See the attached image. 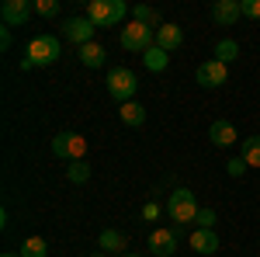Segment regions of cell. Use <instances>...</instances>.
<instances>
[{
	"instance_id": "cell-29",
	"label": "cell",
	"mask_w": 260,
	"mask_h": 257,
	"mask_svg": "<svg viewBox=\"0 0 260 257\" xmlns=\"http://www.w3.org/2000/svg\"><path fill=\"white\" fill-rule=\"evenodd\" d=\"M0 49H11V28H0Z\"/></svg>"
},
{
	"instance_id": "cell-13",
	"label": "cell",
	"mask_w": 260,
	"mask_h": 257,
	"mask_svg": "<svg viewBox=\"0 0 260 257\" xmlns=\"http://www.w3.org/2000/svg\"><path fill=\"white\" fill-rule=\"evenodd\" d=\"M208 139H212L215 146H222V150H225V146H233L240 136H236V125H233V122L215 119V122H212V129H208Z\"/></svg>"
},
{
	"instance_id": "cell-15",
	"label": "cell",
	"mask_w": 260,
	"mask_h": 257,
	"mask_svg": "<svg viewBox=\"0 0 260 257\" xmlns=\"http://www.w3.org/2000/svg\"><path fill=\"white\" fill-rule=\"evenodd\" d=\"M191 250H194V254H215V250H219V233H215V230H194V233H191Z\"/></svg>"
},
{
	"instance_id": "cell-33",
	"label": "cell",
	"mask_w": 260,
	"mask_h": 257,
	"mask_svg": "<svg viewBox=\"0 0 260 257\" xmlns=\"http://www.w3.org/2000/svg\"><path fill=\"white\" fill-rule=\"evenodd\" d=\"M4 257H21V254H4Z\"/></svg>"
},
{
	"instance_id": "cell-32",
	"label": "cell",
	"mask_w": 260,
	"mask_h": 257,
	"mask_svg": "<svg viewBox=\"0 0 260 257\" xmlns=\"http://www.w3.org/2000/svg\"><path fill=\"white\" fill-rule=\"evenodd\" d=\"M121 257H139V254H121Z\"/></svg>"
},
{
	"instance_id": "cell-9",
	"label": "cell",
	"mask_w": 260,
	"mask_h": 257,
	"mask_svg": "<svg viewBox=\"0 0 260 257\" xmlns=\"http://www.w3.org/2000/svg\"><path fill=\"white\" fill-rule=\"evenodd\" d=\"M243 18V0H215L212 4V21L222 28H233Z\"/></svg>"
},
{
	"instance_id": "cell-8",
	"label": "cell",
	"mask_w": 260,
	"mask_h": 257,
	"mask_svg": "<svg viewBox=\"0 0 260 257\" xmlns=\"http://www.w3.org/2000/svg\"><path fill=\"white\" fill-rule=\"evenodd\" d=\"M194 80H198L201 87H222L225 80H229V66L225 63H219V60H208V63H201L198 66V73H194Z\"/></svg>"
},
{
	"instance_id": "cell-11",
	"label": "cell",
	"mask_w": 260,
	"mask_h": 257,
	"mask_svg": "<svg viewBox=\"0 0 260 257\" xmlns=\"http://www.w3.org/2000/svg\"><path fill=\"white\" fill-rule=\"evenodd\" d=\"M149 250H153L156 257H174V250H177V237H174V230H170V226L153 230V233H149Z\"/></svg>"
},
{
	"instance_id": "cell-10",
	"label": "cell",
	"mask_w": 260,
	"mask_h": 257,
	"mask_svg": "<svg viewBox=\"0 0 260 257\" xmlns=\"http://www.w3.org/2000/svg\"><path fill=\"white\" fill-rule=\"evenodd\" d=\"M31 4L28 0H4V7H0V18H4V24L7 28H18V24H24V21L31 18Z\"/></svg>"
},
{
	"instance_id": "cell-26",
	"label": "cell",
	"mask_w": 260,
	"mask_h": 257,
	"mask_svg": "<svg viewBox=\"0 0 260 257\" xmlns=\"http://www.w3.org/2000/svg\"><path fill=\"white\" fill-rule=\"evenodd\" d=\"M225 170H229V178H240L243 170H246V160H243V157H233L229 163H225Z\"/></svg>"
},
{
	"instance_id": "cell-19",
	"label": "cell",
	"mask_w": 260,
	"mask_h": 257,
	"mask_svg": "<svg viewBox=\"0 0 260 257\" xmlns=\"http://www.w3.org/2000/svg\"><path fill=\"white\" fill-rule=\"evenodd\" d=\"M80 63H83V66H90V70H98V66H104V49H101L98 42L83 45V49H80Z\"/></svg>"
},
{
	"instance_id": "cell-28",
	"label": "cell",
	"mask_w": 260,
	"mask_h": 257,
	"mask_svg": "<svg viewBox=\"0 0 260 257\" xmlns=\"http://www.w3.org/2000/svg\"><path fill=\"white\" fill-rule=\"evenodd\" d=\"M142 216H146V219H156V216H160V205H156V202H149V205L142 209Z\"/></svg>"
},
{
	"instance_id": "cell-22",
	"label": "cell",
	"mask_w": 260,
	"mask_h": 257,
	"mask_svg": "<svg viewBox=\"0 0 260 257\" xmlns=\"http://www.w3.org/2000/svg\"><path fill=\"white\" fill-rule=\"evenodd\" d=\"M243 160H246V167H260V136L243 139Z\"/></svg>"
},
{
	"instance_id": "cell-7",
	"label": "cell",
	"mask_w": 260,
	"mask_h": 257,
	"mask_svg": "<svg viewBox=\"0 0 260 257\" xmlns=\"http://www.w3.org/2000/svg\"><path fill=\"white\" fill-rule=\"evenodd\" d=\"M149 45H156V32H153V28H146L139 21H132L128 28H121V49H128V52H146Z\"/></svg>"
},
{
	"instance_id": "cell-20",
	"label": "cell",
	"mask_w": 260,
	"mask_h": 257,
	"mask_svg": "<svg viewBox=\"0 0 260 257\" xmlns=\"http://www.w3.org/2000/svg\"><path fill=\"white\" fill-rule=\"evenodd\" d=\"M236 56H240V45H236L233 39L215 42V60H219V63H225V66H229V63L236 60Z\"/></svg>"
},
{
	"instance_id": "cell-14",
	"label": "cell",
	"mask_w": 260,
	"mask_h": 257,
	"mask_svg": "<svg viewBox=\"0 0 260 257\" xmlns=\"http://www.w3.org/2000/svg\"><path fill=\"white\" fill-rule=\"evenodd\" d=\"M156 45H160L163 52H177L180 45H184V32H180V24H163L160 32H156Z\"/></svg>"
},
{
	"instance_id": "cell-2",
	"label": "cell",
	"mask_w": 260,
	"mask_h": 257,
	"mask_svg": "<svg viewBox=\"0 0 260 257\" xmlns=\"http://www.w3.org/2000/svg\"><path fill=\"white\" fill-rule=\"evenodd\" d=\"M125 14H128L125 0H90L87 4V18L94 21L98 28H111V24L125 21Z\"/></svg>"
},
{
	"instance_id": "cell-18",
	"label": "cell",
	"mask_w": 260,
	"mask_h": 257,
	"mask_svg": "<svg viewBox=\"0 0 260 257\" xmlns=\"http://www.w3.org/2000/svg\"><path fill=\"white\" fill-rule=\"evenodd\" d=\"M118 115H121V122H125V125H132V129H136V125H142V122H146V108H142L139 101H125V104L118 108Z\"/></svg>"
},
{
	"instance_id": "cell-6",
	"label": "cell",
	"mask_w": 260,
	"mask_h": 257,
	"mask_svg": "<svg viewBox=\"0 0 260 257\" xmlns=\"http://www.w3.org/2000/svg\"><path fill=\"white\" fill-rule=\"evenodd\" d=\"M94 32H98V24L87 18V14H83V18H66L62 21V39L73 42L77 49L90 45V42H94Z\"/></svg>"
},
{
	"instance_id": "cell-1",
	"label": "cell",
	"mask_w": 260,
	"mask_h": 257,
	"mask_svg": "<svg viewBox=\"0 0 260 257\" xmlns=\"http://www.w3.org/2000/svg\"><path fill=\"white\" fill-rule=\"evenodd\" d=\"M198 212H201V205H198V195H194L191 188H177L174 195L167 198V216L174 219V222H180V226L194 222Z\"/></svg>"
},
{
	"instance_id": "cell-21",
	"label": "cell",
	"mask_w": 260,
	"mask_h": 257,
	"mask_svg": "<svg viewBox=\"0 0 260 257\" xmlns=\"http://www.w3.org/2000/svg\"><path fill=\"white\" fill-rule=\"evenodd\" d=\"M21 257H49V243L42 237H31L21 243Z\"/></svg>"
},
{
	"instance_id": "cell-17",
	"label": "cell",
	"mask_w": 260,
	"mask_h": 257,
	"mask_svg": "<svg viewBox=\"0 0 260 257\" xmlns=\"http://www.w3.org/2000/svg\"><path fill=\"white\" fill-rule=\"evenodd\" d=\"M142 63H146V70H153V73H163V70H167V63H170V56L163 52L160 45H149V49L142 52Z\"/></svg>"
},
{
	"instance_id": "cell-24",
	"label": "cell",
	"mask_w": 260,
	"mask_h": 257,
	"mask_svg": "<svg viewBox=\"0 0 260 257\" xmlns=\"http://www.w3.org/2000/svg\"><path fill=\"white\" fill-rule=\"evenodd\" d=\"M35 11H39L42 18H56V14H59V0H39Z\"/></svg>"
},
{
	"instance_id": "cell-3",
	"label": "cell",
	"mask_w": 260,
	"mask_h": 257,
	"mask_svg": "<svg viewBox=\"0 0 260 257\" xmlns=\"http://www.w3.org/2000/svg\"><path fill=\"white\" fill-rule=\"evenodd\" d=\"M108 94L115 101H136V91H139V80H136V73L128 70V66H115V70H108Z\"/></svg>"
},
{
	"instance_id": "cell-5",
	"label": "cell",
	"mask_w": 260,
	"mask_h": 257,
	"mask_svg": "<svg viewBox=\"0 0 260 257\" xmlns=\"http://www.w3.org/2000/svg\"><path fill=\"white\" fill-rule=\"evenodd\" d=\"M52 153L59 160L77 163V160L87 157V139H83L80 132H59V136H52Z\"/></svg>"
},
{
	"instance_id": "cell-23",
	"label": "cell",
	"mask_w": 260,
	"mask_h": 257,
	"mask_svg": "<svg viewBox=\"0 0 260 257\" xmlns=\"http://www.w3.org/2000/svg\"><path fill=\"white\" fill-rule=\"evenodd\" d=\"M66 178L73 181V184H83V181H90V163H87V160H77V163H70Z\"/></svg>"
},
{
	"instance_id": "cell-27",
	"label": "cell",
	"mask_w": 260,
	"mask_h": 257,
	"mask_svg": "<svg viewBox=\"0 0 260 257\" xmlns=\"http://www.w3.org/2000/svg\"><path fill=\"white\" fill-rule=\"evenodd\" d=\"M243 18H260V0H243Z\"/></svg>"
},
{
	"instance_id": "cell-4",
	"label": "cell",
	"mask_w": 260,
	"mask_h": 257,
	"mask_svg": "<svg viewBox=\"0 0 260 257\" xmlns=\"http://www.w3.org/2000/svg\"><path fill=\"white\" fill-rule=\"evenodd\" d=\"M24 56L35 63V66H52V63L62 56V45H59V39H56V35H35V39L28 42Z\"/></svg>"
},
{
	"instance_id": "cell-31",
	"label": "cell",
	"mask_w": 260,
	"mask_h": 257,
	"mask_svg": "<svg viewBox=\"0 0 260 257\" xmlns=\"http://www.w3.org/2000/svg\"><path fill=\"white\" fill-rule=\"evenodd\" d=\"M87 257H108V254H87Z\"/></svg>"
},
{
	"instance_id": "cell-16",
	"label": "cell",
	"mask_w": 260,
	"mask_h": 257,
	"mask_svg": "<svg viewBox=\"0 0 260 257\" xmlns=\"http://www.w3.org/2000/svg\"><path fill=\"white\" fill-rule=\"evenodd\" d=\"M132 18L139 21V24H146V28H153V32H160L167 21H160V11H153L149 4H136L132 7Z\"/></svg>"
},
{
	"instance_id": "cell-12",
	"label": "cell",
	"mask_w": 260,
	"mask_h": 257,
	"mask_svg": "<svg viewBox=\"0 0 260 257\" xmlns=\"http://www.w3.org/2000/svg\"><path fill=\"white\" fill-rule=\"evenodd\" d=\"M98 247H101V254H128V240H125V233L121 230H104L98 237Z\"/></svg>"
},
{
	"instance_id": "cell-25",
	"label": "cell",
	"mask_w": 260,
	"mask_h": 257,
	"mask_svg": "<svg viewBox=\"0 0 260 257\" xmlns=\"http://www.w3.org/2000/svg\"><path fill=\"white\" fill-rule=\"evenodd\" d=\"M194 222H198V230H215V209H201Z\"/></svg>"
},
{
	"instance_id": "cell-30",
	"label": "cell",
	"mask_w": 260,
	"mask_h": 257,
	"mask_svg": "<svg viewBox=\"0 0 260 257\" xmlns=\"http://www.w3.org/2000/svg\"><path fill=\"white\" fill-rule=\"evenodd\" d=\"M170 230H174V237H177V240L184 237V233H187V226H180V222H174V226H170Z\"/></svg>"
}]
</instances>
